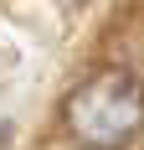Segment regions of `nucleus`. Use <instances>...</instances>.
Segmentation results:
<instances>
[{"instance_id":"nucleus-1","label":"nucleus","mask_w":144,"mask_h":150,"mask_svg":"<svg viewBox=\"0 0 144 150\" xmlns=\"http://www.w3.org/2000/svg\"><path fill=\"white\" fill-rule=\"evenodd\" d=\"M67 129L87 150H118L144 129V83L124 67H103L67 93Z\"/></svg>"}]
</instances>
